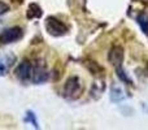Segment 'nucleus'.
I'll use <instances>...</instances> for the list:
<instances>
[{
  "instance_id": "1",
  "label": "nucleus",
  "mask_w": 148,
  "mask_h": 130,
  "mask_svg": "<svg viewBox=\"0 0 148 130\" xmlns=\"http://www.w3.org/2000/svg\"><path fill=\"white\" fill-rule=\"evenodd\" d=\"M82 90L83 87H82L81 79L77 76H72L66 79V83L64 86V95L69 99H75L82 94Z\"/></svg>"
},
{
  "instance_id": "2",
  "label": "nucleus",
  "mask_w": 148,
  "mask_h": 130,
  "mask_svg": "<svg viewBox=\"0 0 148 130\" xmlns=\"http://www.w3.org/2000/svg\"><path fill=\"white\" fill-rule=\"evenodd\" d=\"M46 30L53 36H62L68 34V26L56 17H48L46 20Z\"/></svg>"
},
{
  "instance_id": "3",
  "label": "nucleus",
  "mask_w": 148,
  "mask_h": 130,
  "mask_svg": "<svg viewBox=\"0 0 148 130\" xmlns=\"http://www.w3.org/2000/svg\"><path fill=\"white\" fill-rule=\"evenodd\" d=\"M22 29L21 28H9L5 29L0 33V43L3 44H8V43H13L17 42L22 38Z\"/></svg>"
},
{
  "instance_id": "4",
  "label": "nucleus",
  "mask_w": 148,
  "mask_h": 130,
  "mask_svg": "<svg viewBox=\"0 0 148 130\" xmlns=\"http://www.w3.org/2000/svg\"><path fill=\"white\" fill-rule=\"evenodd\" d=\"M110 64L116 68V70L122 68V61H123V50L121 46H113L108 55Z\"/></svg>"
},
{
  "instance_id": "5",
  "label": "nucleus",
  "mask_w": 148,
  "mask_h": 130,
  "mask_svg": "<svg viewBox=\"0 0 148 130\" xmlns=\"http://www.w3.org/2000/svg\"><path fill=\"white\" fill-rule=\"evenodd\" d=\"M16 74L22 82L29 81L31 78V76H33V65L30 64V61L23 60L22 63L18 64L17 69H16Z\"/></svg>"
},
{
  "instance_id": "6",
  "label": "nucleus",
  "mask_w": 148,
  "mask_h": 130,
  "mask_svg": "<svg viewBox=\"0 0 148 130\" xmlns=\"http://www.w3.org/2000/svg\"><path fill=\"white\" fill-rule=\"evenodd\" d=\"M48 78V72L43 65H39L35 68V73H34V81L36 83H43Z\"/></svg>"
},
{
  "instance_id": "7",
  "label": "nucleus",
  "mask_w": 148,
  "mask_h": 130,
  "mask_svg": "<svg viewBox=\"0 0 148 130\" xmlns=\"http://www.w3.org/2000/svg\"><path fill=\"white\" fill-rule=\"evenodd\" d=\"M13 61H14V57L13 56H8L5 59L0 60V76H5L9 70V68L12 66Z\"/></svg>"
},
{
  "instance_id": "8",
  "label": "nucleus",
  "mask_w": 148,
  "mask_h": 130,
  "mask_svg": "<svg viewBox=\"0 0 148 130\" xmlns=\"http://www.w3.org/2000/svg\"><path fill=\"white\" fill-rule=\"evenodd\" d=\"M123 98H125V95H123L122 90L117 86H113L112 91H110V99H112L113 102L118 103V102H121V100H123Z\"/></svg>"
},
{
  "instance_id": "9",
  "label": "nucleus",
  "mask_w": 148,
  "mask_h": 130,
  "mask_svg": "<svg viewBox=\"0 0 148 130\" xmlns=\"http://www.w3.org/2000/svg\"><path fill=\"white\" fill-rule=\"evenodd\" d=\"M138 23H139V26H140L142 31H143L146 35H148V14H144V13L139 14L138 16Z\"/></svg>"
},
{
  "instance_id": "10",
  "label": "nucleus",
  "mask_w": 148,
  "mask_h": 130,
  "mask_svg": "<svg viewBox=\"0 0 148 130\" xmlns=\"http://www.w3.org/2000/svg\"><path fill=\"white\" fill-rule=\"evenodd\" d=\"M27 16H29L30 18L40 17V16H42V10H40V8H39L36 4H30V5H29Z\"/></svg>"
},
{
  "instance_id": "11",
  "label": "nucleus",
  "mask_w": 148,
  "mask_h": 130,
  "mask_svg": "<svg viewBox=\"0 0 148 130\" xmlns=\"http://www.w3.org/2000/svg\"><path fill=\"white\" fill-rule=\"evenodd\" d=\"M25 120L27 121V122L30 121V122L33 124L34 128H38V121L35 120V115H34L31 111H29V112H27V115H26V118H25Z\"/></svg>"
},
{
  "instance_id": "12",
  "label": "nucleus",
  "mask_w": 148,
  "mask_h": 130,
  "mask_svg": "<svg viewBox=\"0 0 148 130\" xmlns=\"http://www.w3.org/2000/svg\"><path fill=\"white\" fill-rule=\"evenodd\" d=\"M8 10H9V7H8L5 3H3V1H0V17H1L4 13H7Z\"/></svg>"
}]
</instances>
